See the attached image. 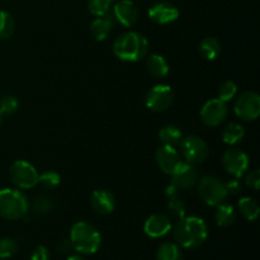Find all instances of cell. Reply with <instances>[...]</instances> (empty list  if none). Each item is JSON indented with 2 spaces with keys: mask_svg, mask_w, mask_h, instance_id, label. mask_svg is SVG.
<instances>
[{
  "mask_svg": "<svg viewBox=\"0 0 260 260\" xmlns=\"http://www.w3.org/2000/svg\"><path fill=\"white\" fill-rule=\"evenodd\" d=\"M173 235L178 245L185 249H196L202 245L208 236L207 223L196 216L183 217L173 226Z\"/></svg>",
  "mask_w": 260,
  "mask_h": 260,
  "instance_id": "cell-1",
  "label": "cell"
},
{
  "mask_svg": "<svg viewBox=\"0 0 260 260\" xmlns=\"http://www.w3.org/2000/svg\"><path fill=\"white\" fill-rule=\"evenodd\" d=\"M149 41L141 33L124 32L113 42V53L117 58L126 62H136L146 57L149 52Z\"/></svg>",
  "mask_w": 260,
  "mask_h": 260,
  "instance_id": "cell-2",
  "label": "cell"
},
{
  "mask_svg": "<svg viewBox=\"0 0 260 260\" xmlns=\"http://www.w3.org/2000/svg\"><path fill=\"white\" fill-rule=\"evenodd\" d=\"M70 241L74 250L79 254L90 255L101 249L102 235L91 223L79 221L71 228Z\"/></svg>",
  "mask_w": 260,
  "mask_h": 260,
  "instance_id": "cell-3",
  "label": "cell"
},
{
  "mask_svg": "<svg viewBox=\"0 0 260 260\" xmlns=\"http://www.w3.org/2000/svg\"><path fill=\"white\" fill-rule=\"evenodd\" d=\"M29 212L27 196L18 189H0V217L9 221L22 220Z\"/></svg>",
  "mask_w": 260,
  "mask_h": 260,
  "instance_id": "cell-4",
  "label": "cell"
},
{
  "mask_svg": "<svg viewBox=\"0 0 260 260\" xmlns=\"http://www.w3.org/2000/svg\"><path fill=\"white\" fill-rule=\"evenodd\" d=\"M198 194L201 200L207 206L216 207L220 203L225 202L228 197L225 183L213 175H206L198 183Z\"/></svg>",
  "mask_w": 260,
  "mask_h": 260,
  "instance_id": "cell-5",
  "label": "cell"
},
{
  "mask_svg": "<svg viewBox=\"0 0 260 260\" xmlns=\"http://www.w3.org/2000/svg\"><path fill=\"white\" fill-rule=\"evenodd\" d=\"M9 178L19 189H32L38 184V173L30 162L17 160L9 169Z\"/></svg>",
  "mask_w": 260,
  "mask_h": 260,
  "instance_id": "cell-6",
  "label": "cell"
},
{
  "mask_svg": "<svg viewBox=\"0 0 260 260\" xmlns=\"http://www.w3.org/2000/svg\"><path fill=\"white\" fill-rule=\"evenodd\" d=\"M180 155L189 164H201L208 157V146L203 139L196 135L183 137L179 142Z\"/></svg>",
  "mask_w": 260,
  "mask_h": 260,
  "instance_id": "cell-7",
  "label": "cell"
},
{
  "mask_svg": "<svg viewBox=\"0 0 260 260\" xmlns=\"http://www.w3.org/2000/svg\"><path fill=\"white\" fill-rule=\"evenodd\" d=\"M174 94H173L172 88L169 85L159 84L150 89L145 95V106L147 109L152 112H164L172 106Z\"/></svg>",
  "mask_w": 260,
  "mask_h": 260,
  "instance_id": "cell-8",
  "label": "cell"
},
{
  "mask_svg": "<svg viewBox=\"0 0 260 260\" xmlns=\"http://www.w3.org/2000/svg\"><path fill=\"white\" fill-rule=\"evenodd\" d=\"M236 116L243 121H255L260 114V96L255 91H245L241 94L234 106Z\"/></svg>",
  "mask_w": 260,
  "mask_h": 260,
  "instance_id": "cell-9",
  "label": "cell"
},
{
  "mask_svg": "<svg viewBox=\"0 0 260 260\" xmlns=\"http://www.w3.org/2000/svg\"><path fill=\"white\" fill-rule=\"evenodd\" d=\"M223 169L239 179L246 173L249 168V157L244 151L239 149H229L222 155Z\"/></svg>",
  "mask_w": 260,
  "mask_h": 260,
  "instance_id": "cell-10",
  "label": "cell"
},
{
  "mask_svg": "<svg viewBox=\"0 0 260 260\" xmlns=\"http://www.w3.org/2000/svg\"><path fill=\"white\" fill-rule=\"evenodd\" d=\"M229 113L228 104L221 99H211L206 102L201 109V119L208 127H216L222 123Z\"/></svg>",
  "mask_w": 260,
  "mask_h": 260,
  "instance_id": "cell-11",
  "label": "cell"
},
{
  "mask_svg": "<svg viewBox=\"0 0 260 260\" xmlns=\"http://www.w3.org/2000/svg\"><path fill=\"white\" fill-rule=\"evenodd\" d=\"M198 182V172L196 167L189 162H182L172 174V184L179 190L190 189Z\"/></svg>",
  "mask_w": 260,
  "mask_h": 260,
  "instance_id": "cell-12",
  "label": "cell"
},
{
  "mask_svg": "<svg viewBox=\"0 0 260 260\" xmlns=\"http://www.w3.org/2000/svg\"><path fill=\"white\" fill-rule=\"evenodd\" d=\"M149 18L155 24H170L179 18V10L168 2H159L149 9Z\"/></svg>",
  "mask_w": 260,
  "mask_h": 260,
  "instance_id": "cell-13",
  "label": "cell"
},
{
  "mask_svg": "<svg viewBox=\"0 0 260 260\" xmlns=\"http://www.w3.org/2000/svg\"><path fill=\"white\" fill-rule=\"evenodd\" d=\"M113 18L123 27H132L139 19V9L132 0H119L113 7Z\"/></svg>",
  "mask_w": 260,
  "mask_h": 260,
  "instance_id": "cell-14",
  "label": "cell"
},
{
  "mask_svg": "<svg viewBox=\"0 0 260 260\" xmlns=\"http://www.w3.org/2000/svg\"><path fill=\"white\" fill-rule=\"evenodd\" d=\"M155 156H156V161L160 169L168 175H172L183 162L177 149L172 146H167V145H162L161 147H159L156 150Z\"/></svg>",
  "mask_w": 260,
  "mask_h": 260,
  "instance_id": "cell-15",
  "label": "cell"
},
{
  "mask_svg": "<svg viewBox=\"0 0 260 260\" xmlns=\"http://www.w3.org/2000/svg\"><path fill=\"white\" fill-rule=\"evenodd\" d=\"M172 220L164 213H154L150 216L144 225V231L152 239H159L167 235L172 230Z\"/></svg>",
  "mask_w": 260,
  "mask_h": 260,
  "instance_id": "cell-16",
  "label": "cell"
},
{
  "mask_svg": "<svg viewBox=\"0 0 260 260\" xmlns=\"http://www.w3.org/2000/svg\"><path fill=\"white\" fill-rule=\"evenodd\" d=\"M90 206L99 215H109L117 206L116 197L107 189H96L90 196Z\"/></svg>",
  "mask_w": 260,
  "mask_h": 260,
  "instance_id": "cell-17",
  "label": "cell"
},
{
  "mask_svg": "<svg viewBox=\"0 0 260 260\" xmlns=\"http://www.w3.org/2000/svg\"><path fill=\"white\" fill-rule=\"evenodd\" d=\"M114 28V18L109 13L96 17L90 24V33L95 41H104L108 38Z\"/></svg>",
  "mask_w": 260,
  "mask_h": 260,
  "instance_id": "cell-18",
  "label": "cell"
},
{
  "mask_svg": "<svg viewBox=\"0 0 260 260\" xmlns=\"http://www.w3.org/2000/svg\"><path fill=\"white\" fill-rule=\"evenodd\" d=\"M147 73L154 78H165L169 74V63L161 55H150L146 60Z\"/></svg>",
  "mask_w": 260,
  "mask_h": 260,
  "instance_id": "cell-19",
  "label": "cell"
},
{
  "mask_svg": "<svg viewBox=\"0 0 260 260\" xmlns=\"http://www.w3.org/2000/svg\"><path fill=\"white\" fill-rule=\"evenodd\" d=\"M215 220L217 226H220V228H229L236 220L235 208L231 205H228V203H220V205L216 206Z\"/></svg>",
  "mask_w": 260,
  "mask_h": 260,
  "instance_id": "cell-20",
  "label": "cell"
},
{
  "mask_svg": "<svg viewBox=\"0 0 260 260\" xmlns=\"http://www.w3.org/2000/svg\"><path fill=\"white\" fill-rule=\"evenodd\" d=\"M200 53L206 60H215L221 53V43L215 37H206L200 42Z\"/></svg>",
  "mask_w": 260,
  "mask_h": 260,
  "instance_id": "cell-21",
  "label": "cell"
},
{
  "mask_svg": "<svg viewBox=\"0 0 260 260\" xmlns=\"http://www.w3.org/2000/svg\"><path fill=\"white\" fill-rule=\"evenodd\" d=\"M182 139V131L179 129V127L174 126V124H167L159 131V140L162 142V145H167V146H178Z\"/></svg>",
  "mask_w": 260,
  "mask_h": 260,
  "instance_id": "cell-22",
  "label": "cell"
},
{
  "mask_svg": "<svg viewBox=\"0 0 260 260\" xmlns=\"http://www.w3.org/2000/svg\"><path fill=\"white\" fill-rule=\"evenodd\" d=\"M244 136H245V129L241 124L236 123V122L229 123L222 132L223 142L226 145H230V146L239 144L244 139Z\"/></svg>",
  "mask_w": 260,
  "mask_h": 260,
  "instance_id": "cell-23",
  "label": "cell"
},
{
  "mask_svg": "<svg viewBox=\"0 0 260 260\" xmlns=\"http://www.w3.org/2000/svg\"><path fill=\"white\" fill-rule=\"evenodd\" d=\"M55 206L56 203L53 198L46 197V196H37V197L33 198L32 202H29V210H32L36 215L42 216L52 212Z\"/></svg>",
  "mask_w": 260,
  "mask_h": 260,
  "instance_id": "cell-24",
  "label": "cell"
},
{
  "mask_svg": "<svg viewBox=\"0 0 260 260\" xmlns=\"http://www.w3.org/2000/svg\"><path fill=\"white\" fill-rule=\"evenodd\" d=\"M239 210H240L244 218L253 222V221H255L258 218L260 208L255 200H253L250 197H244L239 201Z\"/></svg>",
  "mask_w": 260,
  "mask_h": 260,
  "instance_id": "cell-25",
  "label": "cell"
},
{
  "mask_svg": "<svg viewBox=\"0 0 260 260\" xmlns=\"http://www.w3.org/2000/svg\"><path fill=\"white\" fill-rule=\"evenodd\" d=\"M157 260H183V253L179 245L174 243H164L156 251Z\"/></svg>",
  "mask_w": 260,
  "mask_h": 260,
  "instance_id": "cell-26",
  "label": "cell"
},
{
  "mask_svg": "<svg viewBox=\"0 0 260 260\" xmlns=\"http://www.w3.org/2000/svg\"><path fill=\"white\" fill-rule=\"evenodd\" d=\"M15 30L14 18L10 13L0 10V40H9Z\"/></svg>",
  "mask_w": 260,
  "mask_h": 260,
  "instance_id": "cell-27",
  "label": "cell"
},
{
  "mask_svg": "<svg viewBox=\"0 0 260 260\" xmlns=\"http://www.w3.org/2000/svg\"><path fill=\"white\" fill-rule=\"evenodd\" d=\"M60 175L52 170H47V172H43L42 174H38V184L47 190L55 189L56 187L60 185Z\"/></svg>",
  "mask_w": 260,
  "mask_h": 260,
  "instance_id": "cell-28",
  "label": "cell"
},
{
  "mask_svg": "<svg viewBox=\"0 0 260 260\" xmlns=\"http://www.w3.org/2000/svg\"><path fill=\"white\" fill-rule=\"evenodd\" d=\"M114 0H89V12L93 15H95V17H101V15L109 13V9H111Z\"/></svg>",
  "mask_w": 260,
  "mask_h": 260,
  "instance_id": "cell-29",
  "label": "cell"
},
{
  "mask_svg": "<svg viewBox=\"0 0 260 260\" xmlns=\"http://www.w3.org/2000/svg\"><path fill=\"white\" fill-rule=\"evenodd\" d=\"M236 93H238V86H236V84L231 80H226L218 88V99L228 103V102L233 101L235 98Z\"/></svg>",
  "mask_w": 260,
  "mask_h": 260,
  "instance_id": "cell-30",
  "label": "cell"
},
{
  "mask_svg": "<svg viewBox=\"0 0 260 260\" xmlns=\"http://www.w3.org/2000/svg\"><path fill=\"white\" fill-rule=\"evenodd\" d=\"M19 108V101L14 95H4L0 98V112L4 116L14 114Z\"/></svg>",
  "mask_w": 260,
  "mask_h": 260,
  "instance_id": "cell-31",
  "label": "cell"
},
{
  "mask_svg": "<svg viewBox=\"0 0 260 260\" xmlns=\"http://www.w3.org/2000/svg\"><path fill=\"white\" fill-rule=\"evenodd\" d=\"M18 251L17 241L10 238L0 239V259L12 258Z\"/></svg>",
  "mask_w": 260,
  "mask_h": 260,
  "instance_id": "cell-32",
  "label": "cell"
},
{
  "mask_svg": "<svg viewBox=\"0 0 260 260\" xmlns=\"http://www.w3.org/2000/svg\"><path fill=\"white\" fill-rule=\"evenodd\" d=\"M185 202L183 200H180L179 197H175V198H170L169 203H168V210H169V213L173 216V217L180 218L184 217L185 215Z\"/></svg>",
  "mask_w": 260,
  "mask_h": 260,
  "instance_id": "cell-33",
  "label": "cell"
},
{
  "mask_svg": "<svg viewBox=\"0 0 260 260\" xmlns=\"http://www.w3.org/2000/svg\"><path fill=\"white\" fill-rule=\"evenodd\" d=\"M245 183L248 187L251 188V189L259 190V187H260V172L259 170L255 169V170H253V172L249 173V174L246 175Z\"/></svg>",
  "mask_w": 260,
  "mask_h": 260,
  "instance_id": "cell-34",
  "label": "cell"
},
{
  "mask_svg": "<svg viewBox=\"0 0 260 260\" xmlns=\"http://www.w3.org/2000/svg\"><path fill=\"white\" fill-rule=\"evenodd\" d=\"M29 260H50V251L46 246L38 245L30 254Z\"/></svg>",
  "mask_w": 260,
  "mask_h": 260,
  "instance_id": "cell-35",
  "label": "cell"
},
{
  "mask_svg": "<svg viewBox=\"0 0 260 260\" xmlns=\"http://www.w3.org/2000/svg\"><path fill=\"white\" fill-rule=\"evenodd\" d=\"M225 187L226 190H228V194H238L241 190V184L239 182V179H236V178L230 180V182L225 183Z\"/></svg>",
  "mask_w": 260,
  "mask_h": 260,
  "instance_id": "cell-36",
  "label": "cell"
},
{
  "mask_svg": "<svg viewBox=\"0 0 260 260\" xmlns=\"http://www.w3.org/2000/svg\"><path fill=\"white\" fill-rule=\"evenodd\" d=\"M57 250L60 251L61 254H69L71 250H73V245H71L70 239H63L60 243L57 244Z\"/></svg>",
  "mask_w": 260,
  "mask_h": 260,
  "instance_id": "cell-37",
  "label": "cell"
},
{
  "mask_svg": "<svg viewBox=\"0 0 260 260\" xmlns=\"http://www.w3.org/2000/svg\"><path fill=\"white\" fill-rule=\"evenodd\" d=\"M165 194H167V197L169 198H175V197H178V196H179V189H178L177 187H175L174 184H172V183H170V185H168L167 187V190H165Z\"/></svg>",
  "mask_w": 260,
  "mask_h": 260,
  "instance_id": "cell-38",
  "label": "cell"
},
{
  "mask_svg": "<svg viewBox=\"0 0 260 260\" xmlns=\"http://www.w3.org/2000/svg\"><path fill=\"white\" fill-rule=\"evenodd\" d=\"M66 260H85L81 255H70Z\"/></svg>",
  "mask_w": 260,
  "mask_h": 260,
  "instance_id": "cell-39",
  "label": "cell"
},
{
  "mask_svg": "<svg viewBox=\"0 0 260 260\" xmlns=\"http://www.w3.org/2000/svg\"><path fill=\"white\" fill-rule=\"evenodd\" d=\"M3 121H4V114H3L2 112H0V126H2V124H3Z\"/></svg>",
  "mask_w": 260,
  "mask_h": 260,
  "instance_id": "cell-40",
  "label": "cell"
}]
</instances>
